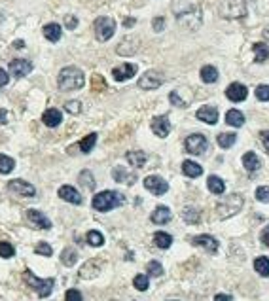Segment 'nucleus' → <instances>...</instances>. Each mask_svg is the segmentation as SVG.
Here are the masks:
<instances>
[{
	"mask_svg": "<svg viewBox=\"0 0 269 301\" xmlns=\"http://www.w3.org/2000/svg\"><path fill=\"white\" fill-rule=\"evenodd\" d=\"M135 23H137V19H135V17H126V19H123V27H127V29H129V27H133Z\"/></svg>",
	"mask_w": 269,
	"mask_h": 301,
	"instance_id": "60",
	"label": "nucleus"
},
{
	"mask_svg": "<svg viewBox=\"0 0 269 301\" xmlns=\"http://www.w3.org/2000/svg\"><path fill=\"white\" fill-rule=\"evenodd\" d=\"M152 27H154V31L156 32H161L163 29H165V17H154Z\"/></svg>",
	"mask_w": 269,
	"mask_h": 301,
	"instance_id": "53",
	"label": "nucleus"
},
{
	"mask_svg": "<svg viewBox=\"0 0 269 301\" xmlns=\"http://www.w3.org/2000/svg\"><path fill=\"white\" fill-rule=\"evenodd\" d=\"M91 82H93V91H102V89H107V83L102 80V76L95 74L93 78H91Z\"/></svg>",
	"mask_w": 269,
	"mask_h": 301,
	"instance_id": "52",
	"label": "nucleus"
},
{
	"mask_svg": "<svg viewBox=\"0 0 269 301\" xmlns=\"http://www.w3.org/2000/svg\"><path fill=\"white\" fill-rule=\"evenodd\" d=\"M137 74V64H131V63H126L121 64V67H116L112 70V76L116 82H126V80H131L133 76Z\"/></svg>",
	"mask_w": 269,
	"mask_h": 301,
	"instance_id": "15",
	"label": "nucleus"
},
{
	"mask_svg": "<svg viewBox=\"0 0 269 301\" xmlns=\"http://www.w3.org/2000/svg\"><path fill=\"white\" fill-rule=\"evenodd\" d=\"M246 95H249V89L239 82L232 83L230 88L225 89V97L232 100V102H243V100L246 99Z\"/></svg>",
	"mask_w": 269,
	"mask_h": 301,
	"instance_id": "17",
	"label": "nucleus"
},
{
	"mask_svg": "<svg viewBox=\"0 0 269 301\" xmlns=\"http://www.w3.org/2000/svg\"><path fill=\"white\" fill-rule=\"evenodd\" d=\"M201 80L205 83H214L218 80V70L214 69L213 64H205V67L201 69Z\"/></svg>",
	"mask_w": 269,
	"mask_h": 301,
	"instance_id": "33",
	"label": "nucleus"
},
{
	"mask_svg": "<svg viewBox=\"0 0 269 301\" xmlns=\"http://www.w3.org/2000/svg\"><path fill=\"white\" fill-rule=\"evenodd\" d=\"M93 29H95V36L99 42H107L110 38L114 36V32H116V21L112 17H97L93 23Z\"/></svg>",
	"mask_w": 269,
	"mask_h": 301,
	"instance_id": "7",
	"label": "nucleus"
},
{
	"mask_svg": "<svg viewBox=\"0 0 269 301\" xmlns=\"http://www.w3.org/2000/svg\"><path fill=\"white\" fill-rule=\"evenodd\" d=\"M195 116H197V119L205 121V123H209V125H214V123L218 121V110H216L214 106H201Z\"/></svg>",
	"mask_w": 269,
	"mask_h": 301,
	"instance_id": "22",
	"label": "nucleus"
},
{
	"mask_svg": "<svg viewBox=\"0 0 269 301\" xmlns=\"http://www.w3.org/2000/svg\"><path fill=\"white\" fill-rule=\"evenodd\" d=\"M126 203V197L119 193V191H112V189H107V191H100L93 197L91 205H93L95 210L99 212H108L112 208H118Z\"/></svg>",
	"mask_w": 269,
	"mask_h": 301,
	"instance_id": "3",
	"label": "nucleus"
},
{
	"mask_svg": "<svg viewBox=\"0 0 269 301\" xmlns=\"http://www.w3.org/2000/svg\"><path fill=\"white\" fill-rule=\"evenodd\" d=\"M13 254H15V248H13L10 243H6V241H2L0 243V257H12Z\"/></svg>",
	"mask_w": 269,
	"mask_h": 301,
	"instance_id": "46",
	"label": "nucleus"
},
{
	"mask_svg": "<svg viewBox=\"0 0 269 301\" xmlns=\"http://www.w3.org/2000/svg\"><path fill=\"white\" fill-rule=\"evenodd\" d=\"M95 142H97V133H89L88 137H84L80 140V150L84 154H89L95 148Z\"/></svg>",
	"mask_w": 269,
	"mask_h": 301,
	"instance_id": "38",
	"label": "nucleus"
},
{
	"mask_svg": "<svg viewBox=\"0 0 269 301\" xmlns=\"http://www.w3.org/2000/svg\"><path fill=\"white\" fill-rule=\"evenodd\" d=\"M65 27L70 29V31H74L76 27H78V19H76V15H67V17H65Z\"/></svg>",
	"mask_w": 269,
	"mask_h": 301,
	"instance_id": "54",
	"label": "nucleus"
},
{
	"mask_svg": "<svg viewBox=\"0 0 269 301\" xmlns=\"http://www.w3.org/2000/svg\"><path fill=\"white\" fill-rule=\"evenodd\" d=\"M100 273V262L99 260H89V262H86V264L81 265L80 269V278H84V281H91V278H95V276Z\"/></svg>",
	"mask_w": 269,
	"mask_h": 301,
	"instance_id": "18",
	"label": "nucleus"
},
{
	"mask_svg": "<svg viewBox=\"0 0 269 301\" xmlns=\"http://www.w3.org/2000/svg\"><path fill=\"white\" fill-rule=\"evenodd\" d=\"M13 46H15V48H23V40H17V42H13Z\"/></svg>",
	"mask_w": 269,
	"mask_h": 301,
	"instance_id": "62",
	"label": "nucleus"
},
{
	"mask_svg": "<svg viewBox=\"0 0 269 301\" xmlns=\"http://www.w3.org/2000/svg\"><path fill=\"white\" fill-rule=\"evenodd\" d=\"M225 123L232 125V127H243L244 125V114L241 112V110H235V108L227 110V114H225Z\"/></svg>",
	"mask_w": 269,
	"mask_h": 301,
	"instance_id": "27",
	"label": "nucleus"
},
{
	"mask_svg": "<svg viewBox=\"0 0 269 301\" xmlns=\"http://www.w3.org/2000/svg\"><path fill=\"white\" fill-rule=\"evenodd\" d=\"M184 148L188 154L192 156H203L206 150H209V140L206 137L199 135V133H195V135H190L186 140H184Z\"/></svg>",
	"mask_w": 269,
	"mask_h": 301,
	"instance_id": "8",
	"label": "nucleus"
},
{
	"mask_svg": "<svg viewBox=\"0 0 269 301\" xmlns=\"http://www.w3.org/2000/svg\"><path fill=\"white\" fill-rule=\"evenodd\" d=\"M126 159L133 165V167L140 169V167L146 165V159H148V157H146V154H144L142 150H131L126 154Z\"/></svg>",
	"mask_w": 269,
	"mask_h": 301,
	"instance_id": "25",
	"label": "nucleus"
},
{
	"mask_svg": "<svg viewBox=\"0 0 269 301\" xmlns=\"http://www.w3.org/2000/svg\"><path fill=\"white\" fill-rule=\"evenodd\" d=\"M8 82H10V76H8V72L4 69H0V88H4Z\"/></svg>",
	"mask_w": 269,
	"mask_h": 301,
	"instance_id": "57",
	"label": "nucleus"
},
{
	"mask_svg": "<svg viewBox=\"0 0 269 301\" xmlns=\"http://www.w3.org/2000/svg\"><path fill=\"white\" fill-rule=\"evenodd\" d=\"M32 70V63L31 61H27V59H15L10 63V74L13 78H23L27 76L29 72Z\"/></svg>",
	"mask_w": 269,
	"mask_h": 301,
	"instance_id": "16",
	"label": "nucleus"
},
{
	"mask_svg": "<svg viewBox=\"0 0 269 301\" xmlns=\"http://www.w3.org/2000/svg\"><path fill=\"white\" fill-rule=\"evenodd\" d=\"M0 123H2V125L8 123V112L4 110V108H0Z\"/></svg>",
	"mask_w": 269,
	"mask_h": 301,
	"instance_id": "59",
	"label": "nucleus"
},
{
	"mask_svg": "<svg viewBox=\"0 0 269 301\" xmlns=\"http://www.w3.org/2000/svg\"><path fill=\"white\" fill-rule=\"evenodd\" d=\"M182 173L186 176H190V178H199V176L203 175V167L197 165L195 161H192V159H186V161L182 163Z\"/></svg>",
	"mask_w": 269,
	"mask_h": 301,
	"instance_id": "26",
	"label": "nucleus"
},
{
	"mask_svg": "<svg viewBox=\"0 0 269 301\" xmlns=\"http://www.w3.org/2000/svg\"><path fill=\"white\" fill-rule=\"evenodd\" d=\"M146 271H148V276H161L163 275V265L156 260H152L150 264L146 265Z\"/></svg>",
	"mask_w": 269,
	"mask_h": 301,
	"instance_id": "44",
	"label": "nucleus"
},
{
	"mask_svg": "<svg viewBox=\"0 0 269 301\" xmlns=\"http://www.w3.org/2000/svg\"><path fill=\"white\" fill-rule=\"evenodd\" d=\"M138 50V40L137 38H126L121 44L118 46V53L119 55H135Z\"/></svg>",
	"mask_w": 269,
	"mask_h": 301,
	"instance_id": "24",
	"label": "nucleus"
},
{
	"mask_svg": "<svg viewBox=\"0 0 269 301\" xmlns=\"http://www.w3.org/2000/svg\"><path fill=\"white\" fill-rule=\"evenodd\" d=\"M235 140H237V135H235V133H220L218 137H216L218 146L220 148H224V150L232 148V146L235 144Z\"/></svg>",
	"mask_w": 269,
	"mask_h": 301,
	"instance_id": "34",
	"label": "nucleus"
},
{
	"mask_svg": "<svg viewBox=\"0 0 269 301\" xmlns=\"http://www.w3.org/2000/svg\"><path fill=\"white\" fill-rule=\"evenodd\" d=\"M169 100L175 104V106H178V108H186L190 104L188 100H184L180 97V93H178V89H175V91H171L169 93Z\"/></svg>",
	"mask_w": 269,
	"mask_h": 301,
	"instance_id": "45",
	"label": "nucleus"
},
{
	"mask_svg": "<svg viewBox=\"0 0 269 301\" xmlns=\"http://www.w3.org/2000/svg\"><path fill=\"white\" fill-rule=\"evenodd\" d=\"M256 199L262 203H269V186H260L256 189Z\"/></svg>",
	"mask_w": 269,
	"mask_h": 301,
	"instance_id": "49",
	"label": "nucleus"
},
{
	"mask_svg": "<svg viewBox=\"0 0 269 301\" xmlns=\"http://www.w3.org/2000/svg\"><path fill=\"white\" fill-rule=\"evenodd\" d=\"M65 301H84V297H81L80 290L70 288V290H67V295H65Z\"/></svg>",
	"mask_w": 269,
	"mask_h": 301,
	"instance_id": "51",
	"label": "nucleus"
},
{
	"mask_svg": "<svg viewBox=\"0 0 269 301\" xmlns=\"http://www.w3.org/2000/svg\"><path fill=\"white\" fill-rule=\"evenodd\" d=\"M25 218L29 220V224H31L32 227H36V229H50L51 227V222L50 218L46 216V214H42L40 210H27L25 212Z\"/></svg>",
	"mask_w": 269,
	"mask_h": 301,
	"instance_id": "12",
	"label": "nucleus"
},
{
	"mask_svg": "<svg viewBox=\"0 0 269 301\" xmlns=\"http://www.w3.org/2000/svg\"><path fill=\"white\" fill-rule=\"evenodd\" d=\"M34 252H36V254H40V256H48V257L53 254V250H51V246L48 245V243H38L36 248H34Z\"/></svg>",
	"mask_w": 269,
	"mask_h": 301,
	"instance_id": "48",
	"label": "nucleus"
},
{
	"mask_svg": "<svg viewBox=\"0 0 269 301\" xmlns=\"http://www.w3.org/2000/svg\"><path fill=\"white\" fill-rule=\"evenodd\" d=\"M220 15L224 19H243L246 15L244 0H224L220 4Z\"/></svg>",
	"mask_w": 269,
	"mask_h": 301,
	"instance_id": "6",
	"label": "nucleus"
},
{
	"mask_svg": "<svg viewBox=\"0 0 269 301\" xmlns=\"http://www.w3.org/2000/svg\"><path fill=\"white\" fill-rule=\"evenodd\" d=\"M206 186H209V189H211V193L214 195H222L225 189V184L222 178H218V176L211 175L209 178H206Z\"/></svg>",
	"mask_w": 269,
	"mask_h": 301,
	"instance_id": "30",
	"label": "nucleus"
},
{
	"mask_svg": "<svg viewBox=\"0 0 269 301\" xmlns=\"http://www.w3.org/2000/svg\"><path fill=\"white\" fill-rule=\"evenodd\" d=\"M260 241H262L265 246H269V226H265L262 229V233H260Z\"/></svg>",
	"mask_w": 269,
	"mask_h": 301,
	"instance_id": "55",
	"label": "nucleus"
},
{
	"mask_svg": "<svg viewBox=\"0 0 269 301\" xmlns=\"http://www.w3.org/2000/svg\"><path fill=\"white\" fill-rule=\"evenodd\" d=\"M144 188L154 195H165L169 191V184L165 182L161 176L152 175V176H148V178H144Z\"/></svg>",
	"mask_w": 269,
	"mask_h": 301,
	"instance_id": "10",
	"label": "nucleus"
},
{
	"mask_svg": "<svg viewBox=\"0 0 269 301\" xmlns=\"http://www.w3.org/2000/svg\"><path fill=\"white\" fill-rule=\"evenodd\" d=\"M84 72L76 67H65L61 72H59V78H57V83H59V89L61 91H76V89L84 88Z\"/></svg>",
	"mask_w": 269,
	"mask_h": 301,
	"instance_id": "2",
	"label": "nucleus"
},
{
	"mask_svg": "<svg viewBox=\"0 0 269 301\" xmlns=\"http://www.w3.org/2000/svg\"><path fill=\"white\" fill-rule=\"evenodd\" d=\"M44 36L50 40V42H59L61 40V25L57 23H48L44 27Z\"/></svg>",
	"mask_w": 269,
	"mask_h": 301,
	"instance_id": "32",
	"label": "nucleus"
},
{
	"mask_svg": "<svg viewBox=\"0 0 269 301\" xmlns=\"http://www.w3.org/2000/svg\"><path fill=\"white\" fill-rule=\"evenodd\" d=\"M252 51H254V61L256 63H265L269 59V48L263 42H256L252 46Z\"/></svg>",
	"mask_w": 269,
	"mask_h": 301,
	"instance_id": "29",
	"label": "nucleus"
},
{
	"mask_svg": "<svg viewBox=\"0 0 269 301\" xmlns=\"http://www.w3.org/2000/svg\"><path fill=\"white\" fill-rule=\"evenodd\" d=\"M59 197L63 201H67V203H70V205H81V195L80 191L76 188H72V186H61L59 188Z\"/></svg>",
	"mask_w": 269,
	"mask_h": 301,
	"instance_id": "20",
	"label": "nucleus"
},
{
	"mask_svg": "<svg viewBox=\"0 0 269 301\" xmlns=\"http://www.w3.org/2000/svg\"><path fill=\"white\" fill-rule=\"evenodd\" d=\"M171 218H173V214H171V210L165 205H159V207L152 212L150 220L154 222V224H157V226H165V224H169Z\"/></svg>",
	"mask_w": 269,
	"mask_h": 301,
	"instance_id": "21",
	"label": "nucleus"
},
{
	"mask_svg": "<svg viewBox=\"0 0 269 301\" xmlns=\"http://www.w3.org/2000/svg\"><path fill=\"white\" fill-rule=\"evenodd\" d=\"M76 260H78V252H76L74 248H65L63 254H61V262H63V265L72 267V265H76Z\"/></svg>",
	"mask_w": 269,
	"mask_h": 301,
	"instance_id": "39",
	"label": "nucleus"
},
{
	"mask_svg": "<svg viewBox=\"0 0 269 301\" xmlns=\"http://www.w3.org/2000/svg\"><path fill=\"white\" fill-rule=\"evenodd\" d=\"M15 167V161H13L10 156H4L0 154V175H10Z\"/></svg>",
	"mask_w": 269,
	"mask_h": 301,
	"instance_id": "40",
	"label": "nucleus"
},
{
	"mask_svg": "<svg viewBox=\"0 0 269 301\" xmlns=\"http://www.w3.org/2000/svg\"><path fill=\"white\" fill-rule=\"evenodd\" d=\"M214 301H233V295H230V294H216V295H214Z\"/></svg>",
	"mask_w": 269,
	"mask_h": 301,
	"instance_id": "58",
	"label": "nucleus"
},
{
	"mask_svg": "<svg viewBox=\"0 0 269 301\" xmlns=\"http://www.w3.org/2000/svg\"><path fill=\"white\" fill-rule=\"evenodd\" d=\"M154 245H156L157 248H161V250H167V248L173 245V237L165 231H157V233H154Z\"/></svg>",
	"mask_w": 269,
	"mask_h": 301,
	"instance_id": "31",
	"label": "nucleus"
},
{
	"mask_svg": "<svg viewBox=\"0 0 269 301\" xmlns=\"http://www.w3.org/2000/svg\"><path fill=\"white\" fill-rule=\"evenodd\" d=\"M260 138H262V144H263V148H265V152L269 154V131L260 133Z\"/></svg>",
	"mask_w": 269,
	"mask_h": 301,
	"instance_id": "56",
	"label": "nucleus"
},
{
	"mask_svg": "<svg viewBox=\"0 0 269 301\" xmlns=\"http://www.w3.org/2000/svg\"><path fill=\"white\" fill-rule=\"evenodd\" d=\"M254 93L258 100H269V85H258Z\"/></svg>",
	"mask_w": 269,
	"mask_h": 301,
	"instance_id": "50",
	"label": "nucleus"
},
{
	"mask_svg": "<svg viewBox=\"0 0 269 301\" xmlns=\"http://www.w3.org/2000/svg\"><path fill=\"white\" fill-rule=\"evenodd\" d=\"M254 271L260 276H269V257L267 256L256 257L254 260Z\"/></svg>",
	"mask_w": 269,
	"mask_h": 301,
	"instance_id": "35",
	"label": "nucleus"
},
{
	"mask_svg": "<svg viewBox=\"0 0 269 301\" xmlns=\"http://www.w3.org/2000/svg\"><path fill=\"white\" fill-rule=\"evenodd\" d=\"M163 82H165V78H163L161 72H157V70H148V72H144V74L140 76L138 88L146 89V91H152V89H157L159 85H163Z\"/></svg>",
	"mask_w": 269,
	"mask_h": 301,
	"instance_id": "9",
	"label": "nucleus"
},
{
	"mask_svg": "<svg viewBox=\"0 0 269 301\" xmlns=\"http://www.w3.org/2000/svg\"><path fill=\"white\" fill-rule=\"evenodd\" d=\"M182 218H184L186 224H199L201 212L195 207H186L182 210Z\"/></svg>",
	"mask_w": 269,
	"mask_h": 301,
	"instance_id": "36",
	"label": "nucleus"
},
{
	"mask_svg": "<svg viewBox=\"0 0 269 301\" xmlns=\"http://www.w3.org/2000/svg\"><path fill=\"white\" fill-rule=\"evenodd\" d=\"M251 4L260 15H269V0H251Z\"/></svg>",
	"mask_w": 269,
	"mask_h": 301,
	"instance_id": "43",
	"label": "nucleus"
},
{
	"mask_svg": "<svg viewBox=\"0 0 269 301\" xmlns=\"http://www.w3.org/2000/svg\"><path fill=\"white\" fill-rule=\"evenodd\" d=\"M8 189L15 195H21V197H34L36 195V189L34 186L25 180H21V178H15V180H10L8 182Z\"/></svg>",
	"mask_w": 269,
	"mask_h": 301,
	"instance_id": "11",
	"label": "nucleus"
},
{
	"mask_svg": "<svg viewBox=\"0 0 269 301\" xmlns=\"http://www.w3.org/2000/svg\"><path fill=\"white\" fill-rule=\"evenodd\" d=\"M133 286H135L138 292H146L148 286H150V278H148V275H137L135 278H133Z\"/></svg>",
	"mask_w": 269,
	"mask_h": 301,
	"instance_id": "41",
	"label": "nucleus"
},
{
	"mask_svg": "<svg viewBox=\"0 0 269 301\" xmlns=\"http://www.w3.org/2000/svg\"><path fill=\"white\" fill-rule=\"evenodd\" d=\"M263 38H265V40L269 42V27H265V29H263Z\"/></svg>",
	"mask_w": 269,
	"mask_h": 301,
	"instance_id": "61",
	"label": "nucleus"
},
{
	"mask_svg": "<svg viewBox=\"0 0 269 301\" xmlns=\"http://www.w3.org/2000/svg\"><path fill=\"white\" fill-rule=\"evenodd\" d=\"M182 4V8L178 4H173V12L176 15V21L178 25L188 29V31H197L201 27V21H203V13H201L199 4H194V2H186V0H178Z\"/></svg>",
	"mask_w": 269,
	"mask_h": 301,
	"instance_id": "1",
	"label": "nucleus"
},
{
	"mask_svg": "<svg viewBox=\"0 0 269 301\" xmlns=\"http://www.w3.org/2000/svg\"><path fill=\"white\" fill-rule=\"evenodd\" d=\"M65 110L69 114H72V116H78V114L81 112V102L80 100H69V102L65 104Z\"/></svg>",
	"mask_w": 269,
	"mask_h": 301,
	"instance_id": "47",
	"label": "nucleus"
},
{
	"mask_svg": "<svg viewBox=\"0 0 269 301\" xmlns=\"http://www.w3.org/2000/svg\"><path fill=\"white\" fill-rule=\"evenodd\" d=\"M152 131L159 138H165L171 133V121L167 116H156L152 119Z\"/></svg>",
	"mask_w": 269,
	"mask_h": 301,
	"instance_id": "14",
	"label": "nucleus"
},
{
	"mask_svg": "<svg viewBox=\"0 0 269 301\" xmlns=\"http://www.w3.org/2000/svg\"><path fill=\"white\" fill-rule=\"evenodd\" d=\"M86 241H88L89 246H95V248H99V246L105 245V237H102V233L97 231V229H91V231H88V235H86Z\"/></svg>",
	"mask_w": 269,
	"mask_h": 301,
	"instance_id": "37",
	"label": "nucleus"
},
{
	"mask_svg": "<svg viewBox=\"0 0 269 301\" xmlns=\"http://www.w3.org/2000/svg\"><path fill=\"white\" fill-rule=\"evenodd\" d=\"M112 178L119 184H135L137 182V175H133L131 170H127L126 167H121V165H118V167H114L112 169Z\"/></svg>",
	"mask_w": 269,
	"mask_h": 301,
	"instance_id": "19",
	"label": "nucleus"
},
{
	"mask_svg": "<svg viewBox=\"0 0 269 301\" xmlns=\"http://www.w3.org/2000/svg\"><path fill=\"white\" fill-rule=\"evenodd\" d=\"M243 167L249 170V173H256V170L260 169V159H258V156L254 152H246L243 156Z\"/></svg>",
	"mask_w": 269,
	"mask_h": 301,
	"instance_id": "28",
	"label": "nucleus"
},
{
	"mask_svg": "<svg viewBox=\"0 0 269 301\" xmlns=\"http://www.w3.org/2000/svg\"><path fill=\"white\" fill-rule=\"evenodd\" d=\"M23 281L36 292L38 297H48V295L53 292V286H55V281H53V278H38V276L29 269L23 271Z\"/></svg>",
	"mask_w": 269,
	"mask_h": 301,
	"instance_id": "5",
	"label": "nucleus"
},
{
	"mask_svg": "<svg viewBox=\"0 0 269 301\" xmlns=\"http://www.w3.org/2000/svg\"><path fill=\"white\" fill-rule=\"evenodd\" d=\"M78 180H80L81 186H86L88 189H93L95 188V178H93V175H91L89 170H81L80 176H78Z\"/></svg>",
	"mask_w": 269,
	"mask_h": 301,
	"instance_id": "42",
	"label": "nucleus"
},
{
	"mask_svg": "<svg viewBox=\"0 0 269 301\" xmlns=\"http://www.w3.org/2000/svg\"><path fill=\"white\" fill-rule=\"evenodd\" d=\"M243 205H244V199L241 193L227 195V197H224V199H220L218 203H216V216H218L220 220L232 218V216L241 212Z\"/></svg>",
	"mask_w": 269,
	"mask_h": 301,
	"instance_id": "4",
	"label": "nucleus"
},
{
	"mask_svg": "<svg viewBox=\"0 0 269 301\" xmlns=\"http://www.w3.org/2000/svg\"><path fill=\"white\" fill-rule=\"evenodd\" d=\"M192 245L199 246V248H205V250L211 252V254H216L220 243L213 237V235H197V237L192 239Z\"/></svg>",
	"mask_w": 269,
	"mask_h": 301,
	"instance_id": "13",
	"label": "nucleus"
},
{
	"mask_svg": "<svg viewBox=\"0 0 269 301\" xmlns=\"http://www.w3.org/2000/svg\"><path fill=\"white\" fill-rule=\"evenodd\" d=\"M42 121H44L48 127H57L61 125V121H63V114L61 110H57V108H48L42 116Z\"/></svg>",
	"mask_w": 269,
	"mask_h": 301,
	"instance_id": "23",
	"label": "nucleus"
}]
</instances>
